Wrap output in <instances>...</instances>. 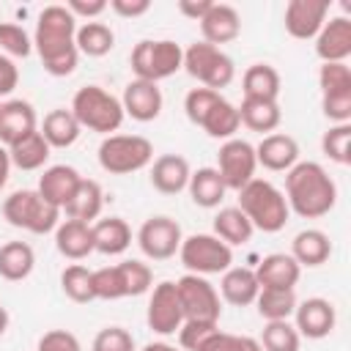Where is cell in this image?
I'll use <instances>...</instances> for the list:
<instances>
[{
    "label": "cell",
    "instance_id": "cell-27",
    "mask_svg": "<svg viewBox=\"0 0 351 351\" xmlns=\"http://www.w3.org/2000/svg\"><path fill=\"white\" fill-rule=\"evenodd\" d=\"M261 285H258V277L252 269L247 266H230L228 271H222V280H219V293L228 304L233 307H247L255 302Z\"/></svg>",
    "mask_w": 351,
    "mask_h": 351
},
{
    "label": "cell",
    "instance_id": "cell-38",
    "mask_svg": "<svg viewBox=\"0 0 351 351\" xmlns=\"http://www.w3.org/2000/svg\"><path fill=\"white\" fill-rule=\"evenodd\" d=\"M49 143L41 137V132L36 129L33 134H27V137H22L19 143H14L11 148H8V156H11V165L14 167H19V170H38V167H44L47 165V159H49Z\"/></svg>",
    "mask_w": 351,
    "mask_h": 351
},
{
    "label": "cell",
    "instance_id": "cell-49",
    "mask_svg": "<svg viewBox=\"0 0 351 351\" xmlns=\"http://www.w3.org/2000/svg\"><path fill=\"white\" fill-rule=\"evenodd\" d=\"M107 8H112L118 16H126V19H134V16H143L148 14L151 8V0H110Z\"/></svg>",
    "mask_w": 351,
    "mask_h": 351
},
{
    "label": "cell",
    "instance_id": "cell-20",
    "mask_svg": "<svg viewBox=\"0 0 351 351\" xmlns=\"http://www.w3.org/2000/svg\"><path fill=\"white\" fill-rule=\"evenodd\" d=\"M162 90L156 82H145V80H132L126 88H123V96H121V107L126 115H132L134 121L140 123H148L154 118H159L162 112Z\"/></svg>",
    "mask_w": 351,
    "mask_h": 351
},
{
    "label": "cell",
    "instance_id": "cell-37",
    "mask_svg": "<svg viewBox=\"0 0 351 351\" xmlns=\"http://www.w3.org/2000/svg\"><path fill=\"white\" fill-rule=\"evenodd\" d=\"M74 44H77V52H80V55L104 58V55L115 47V33H112V27L104 25V22H85V25L77 27Z\"/></svg>",
    "mask_w": 351,
    "mask_h": 351
},
{
    "label": "cell",
    "instance_id": "cell-46",
    "mask_svg": "<svg viewBox=\"0 0 351 351\" xmlns=\"http://www.w3.org/2000/svg\"><path fill=\"white\" fill-rule=\"evenodd\" d=\"M36 351H82V348H80V340L69 329H49L41 335Z\"/></svg>",
    "mask_w": 351,
    "mask_h": 351
},
{
    "label": "cell",
    "instance_id": "cell-30",
    "mask_svg": "<svg viewBox=\"0 0 351 351\" xmlns=\"http://www.w3.org/2000/svg\"><path fill=\"white\" fill-rule=\"evenodd\" d=\"M41 137L49 143V148H69L80 140L82 134V126L77 123L74 112L66 110V107H58V110H49L44 115V123H41Z\"/></svg>",
    "mask_w": 351,
    "mask_h": 351
},
{
    "label": "cell",
    "instance_id": "cell-36",
    "mask_svg": "<svg viewBox=\"0 0 351 351\" xmlns=\"http://www.w3.org/2000/svg\"><path fill=\"white\" fill-rule=\"evenodd\" d=\"M255 228L250 225V219L241 214L239 206H228V208H219L217 217H214V236L222 239L228 247H239V244H247L252 239Z\"/></svg>",
    "mask_w": 351,
    "mask_h": 351
},
{
    "label": "cell",
    "instance_id": "cell-3",
    "mask_svg": "<svg viewBox=\"0 0 351 351\" xmlns=\"http://www.w3.org/2000/svg\"><path fill=\"white\" fill-rule=\"evenodd\" d=\"M239 208L250 219V225L263 233L282 230L291 214L282 189H277L266 178H252L247 186L239 189Z\"/></svg>",
    "mask_w": 351,
    "mask_h": 351
},
{
    "label": "cell",
    "instance_id": "cell-48",
    "mask_svg": "<svg viewBox=\"0 0 351 351\" xmlns=\"http://www.w3.org/2000/svg\"><path fill=\"white\" fill-rule=\"evenodd\" d=\"M66 8L71 11V16H85L88 22H93V16L107 11V0H69Z\"/></svg>",
    "mask_w": 351,
    "mask_h": 351
},
{
    "label": "cell",
    "instance_id": "cell-15",
    "mask_svg": "<svg viewBox=\"0 0 351 351\" xmlns=\"http://www.w3.org/2000/svg\"><path fill=\"white\" fill-rule=\"evenodd\" d=\"M148 329L156 335H176L184 324V310L178 302V291L176 282L165 280L159 285H154L151 299H148V313H145Z\"/></svg>",
    "mask_w": 351,
    "mask_h": 351
},
{
    "label": "cell",
    "instance_id": "cell-14",
    "mask_svg": "<svg viewBox=\"0 0 351 351\" xmlns=\"http://www.w3.org/2000/svg\"><path fill=\"white\" fill-rule=\"evenodd\" d=\"M184 236H181V225L173 219V217H148L140 230H137V244L143 250L145 258L151 261H167L178 252Z\"/></svg>",
    "mask_w": 351,
    "mask_h": 351
},
{
    "label": "cell",
    "instance_id": "cell-2",
    "mask_svg": "<svg viewBox=\"0 0 351 351\" xmlns=\"http://www.w3.org/2000/svg\"><path fill=\"white\" fill-rule=\"evenodd\" d=\"M285 203L302 219H318L337 203V184L318 162H296L285 173Z\"/></svg>",
    "mask_w": 351,
    "mask_h": 351
},
{
    "label": "cell",
    "instance_id": "cell-10",
    "mask_svg": "<svg viewBox=\"0 0 351 351\" xmlns=\"http://www.w3.org/2000/svg\"><path fill=\"white\" fill-rule=\"evenodd\" d=\"M154 271L143 261H121L115 266H104L93 271V293L96 299H123L140 296L151 288Z\"/></svg>",
    "mask_w": 351,
    "mask_h": 351
},
{
    "label": "cell",
    "instance_id": "cell-4",
    "mask_svg": "<svg viewBox=\"0 0 351 351\" xmlns=\"http://www.w3.org/2000/svg\"><path fill=\"white\" fill-rule=\"evenodd\" d=\"M184 112L192 123H197L208 137L217 140H230L236 137L241 121H239V110L219 96L217 90L208 88H192L184 99Z\"/></svg>",
    "mask_w": 351,
    "mask_h": 351
},
{
    "label": "cell",
    "instance_id": "cell-19",
    "mask_svg": "<svg viewBox=\"0 0 351 351\" xmlns=\"http://www.w3.org/2000/svg\"><path fill=\"white\" fill-rule=\"evenodd\" d=\"M315 55L321 63H346L351 55V19L332 16L315 36Z\"/></svg>",
    "mask_w": 351,
    "mask_h": 351
},
{
    "label": "cell",
    "instance_id": "cell-12",
    "mask_svg": "<svg viewBox=\"0 0 351 351\" xmlns=\"http://www.w3.org/2000/svg\"><path fill=\"white\" fill-rule=\"evenodd\" d=\"M176 291L184 310V324H208V326L219 324V315H222L219 293L206 277L184 274L181 280H176Z\"/></svg>",
    "mask_w": 351,
    "mask_h": 351
},
{
    "label": "cell",
    "instance_id": "cell-35",
    "mask_svg": "<svg viewBox=\"0 0 351 351\" xmlns=\"http://www.w3.org/2000/svg\"><path fill=\"white\" fill-rule=\"evenodd\" d=\"M36 266V252L27 241H8L0 247V277L19 282L25 277H30Z\"/></svg>",
    "mask_w": 351,
    "mask_h": 351
},
{
    "label": "cell",
    "instance_id": "cell-17",
    "mask_svg": "<svg viewBox=\"0 0 351 351\" xmlns=\"http://www.w3.org/2000/svg\"><path fill=\"white\" fill-rule=\"evenodd\" d=\"M326 14H329L326 0H291L285 5L282 22H285L288 36H293L299 41H307V38L318 36V30L326 22Z\"/></svg>",
    "mask_w": 351,
    "mask_h": 351
},
{
    "label": "cell",
    "instance_id": "cell-44",
    "mask_svg": "<svg viewBox=\"0 0 351 351\" xmlns=\"http://www.w3.org/2000/svg\"><path fill=\"white\" fill-rule=\"evenodd\" d=\"M0 52L8 58H27L33 52V38L16 22H0Z\"/></svg>",
    "mask_w": 351,
    "mask_h": 351
},
{
    "label": "cell",
    "instance_id": "cell-41",
    "mask_svg": "<svg viewBox=\"0 0 351 351\" xmlns=\"http://www.w3.org/2000/svg\"><path fill=\"white\" fill-rule=\"evenodd\" d=\"M258 343L263 351H299L302 337L291 321H266Z\"/></svg>",
    "mask_w": 351,
    "mask_h": 351
},
{
    "label": "cell",
    "instance_id": "cell-32",
    "mask_svg": "<svg viewBox=\"0 0 351 351\" xmlns=\"http://www.w3.org/2000/svg\"><path fill=\"white\" fill-rule=\"evenodd\" d=\"M241 88H244V99H269L277 101L280 96V71L269 63H252L244 77H241Z\"/></svg>",
    "mask_w": 351,
    "mask_h": 351
},
{
    "label": "cell",
    "instance_id": "cell-23",
    "mask_svg": "<svg viewBox=\"0 0 351 351\" xmlns=\"http://www.w3.org/2000/svg\"><path fill=\"white\" fill-rule=\"evenodd\" d=\"M80 181H82V176L71 165H52L38 176V186L36 189L47 203H52L55 208L63 211V206L71 200V195L80 186Z\"/></svg>",
    "mask_w": 351,
    "mask_h": 351
},
{
    "label": "cell",
    "instance_id": "cell-43",
    "mask_svg": "<svg viewBox=\"0 0 351 351\" xmlns=\"http://www.w3.org/2000/svg\"><path fill=\"white\" fill-rule=\"evenodd\" d=\"M321 151L337 162V165H348L351 162V123H335L324 132L321 137Z\"/></svg>",
    "mask_w": 351,
    "mask_h": 351
},
{
    "label": "cell",
    "instance_id": "cell-7",
    "mask_svg": "<svg viewBox=\"0 0 351 351\" xmlns=\"http://www.w3.org/2000/svg\"><path fill=\"white\" fill-rule=\"evenodd\" d=\"M3 217L8 225L30 230V233H49L60 225V208L47 203L38 189H16L3 200Z\"/></svg>",
    "mask_w": 351,
    "mask_h": 351
},
{
    "label": "cell",
    "instance_id": "cell-50",
    "mask_svg": "<svg viewBox=\"0 0 351 351\" xmlns=\"http://www.w3.org/2000/svg\"><path fill=\"white\" fill-rule=\"evenodd\" d=\"M16 82H19V69H16V63H14L8 55L0 52V96H8V93L16 88Z\"/></svg>",
    "mask_w": 351,
    "mask_h": 351
},
{
    "label": "cell",
    "instance_id": "cell-52",
    "mask_svg": "<svg viewBox=\"0 0 351 351\" xmlns=\"http://www.w3.org/2000/svg\"><path fill=\"white\" fill-rule=\"evenodd\" d=\"M11 156H8V148L5 145H0V189L8 184V173H11Z\"/></svg>",
    "mask_w": 351,
    "mask_h": 351
},
{
    "label": "cell",
    "instance_id": "cell-33",
    "mask_svg": "<svg viewBox=\"0 0 351 351\" xmlns=\"http://www.w3.org/2000/svg\"><path fill=\"white\" fill-rule=\"evenodd\" d=\"M239 110V121L252 129V132H274L282 121V112H280V104L277 101H269V99H241V104L236 107Z\"/></svg>",
    "mask_w": 351,
    "mask_h": 351
},
{
    "label": "cell",
    "instance_id": "cell-24",
    "mask_svg": "<svg viewBox=\"0 0 351 351\" xmlns=\"http://www.w3.org/2000/svg\"><path fill=\"white\" fill-rule=\"evenodd\" d=\"M189 176H192V167L181 154H162L151 165V184L162 195L184 192L189 184Z\"/></svg>",
    "mask_w": 351,
    "mask_h": 351
},
{
    "label": "cell",
    "instance_id": "cell-26",
    "mask_svg": "<svg viewBox=\"0 0 351 351\" xmlns=\"http://www.w3.org/2000/svg\"><path fill=\"white\" fill-rule=\"evenodd\" d=\"M55 247L63 258L82 261L93 252V230L88 222L80 219H63L55 228Z\"/></svg>",
    "mask_w": 351,
    "mask_h": 351
},
{
    "label": "cell",
    "instance_id": "cell-54",
    "mask_svg": "<svg viewBox=\"0 0 351 351\" xmlns=\"http://www.w3.org/2000/svg\"><path fill=\"white\" fill-rule=\"evenodd\" d=\"M140 351H184V348H181V346L176 348V346H170V343H165V340H154V343L143 346Z\"/></svg>",
    "mask_w": 351,
    "mask_h": 351
},
{
    "label": "cell",
    "instance_id": "cell-6",
    "mask_svg": "<svg viewBox=\"0 0 351 351\" xmlns=\"http://www.w3.org/2000/svg\"><path fill=\"white\" fill-rule=\"evenodd\" d=\"M134 80L156 82L173 77L184 66V49L170 38H143L129 55Z\"/></svg>",
    "mask_w": 351,
    "mask_h": 351
},
{
    "label": "cell",
    "instance_id": "cell-13",
    "mask_svg": "<svg viewBox=\"0 0 351 351\" xmlns=\"http://www.w3.org/2000/svg\"><path fill=\"white\" fill-rule=\"evenodd\" d=\"M258 159H255V145H250L241 137H230L219 145L217 151V173L225 184V189L239 192L255 178Z\"/></svg>",
    "mask_w": 351,
    "mask_h": 351
},
{
    "label": "cell",
    "instance_id": "cell-31",
    "mask_svg": "<svg viewBox=\"0 0 351 351\" xmlns=\"http://www.w3.org/2000/svg\"><path fill=\"white\" fill-rule=\"evenodd\" d=\"M101 206H104V192H101L99 181L82 178L80 186L74 189L71 200L63 206V211H66L69 219H80V222H88L90 225L93 219H99Z\"/></svg>",
    "mask_w": 351,
    "mask_h": 351
},
{
    "label": "cell",
    "instance_id": "cell-39",
    "mask_svg": "<svg viewBox=\"0 0 351 351\" xmlns=\"http://www.w3.org/2000/svg\"><path fill=\"white\" fill-rule=\"evenodd\" d=\"M255 304L263 321H288L296 310V293L285 288H261Z\"/></svg>",
    "mask_w": 351,
    "mask_h": 351
},
{
    "label": "cell",
    "instance_id": "cell-11",
    "mask_svg": "<svg viewBox=\"0 0 351 351\" xmlns=\"http://www.w3.org/2000/svg\"><path fill=\"white\" fill-rule=\"evenodd\" d=\"M178 258L189 274H222L233 263V247H228L214 233H192L181 241Z\"/></svg>",
    "mask_w": 351,
    "mask_h": 351
},
{
    "label": "cell",
    "instance_id": "cell-47",
    "mask_svg": "<svg viewBox=\"0 0 351 351\" xmlns=\"http://www.w3.org/2000/svg\"><path fill=\"white\" fill-rule=\"evenodd\" d=\"M239 337H241V335L219 332V326H217V329H211V332L200 340V346H197L195 351H236V348H239Z\"/></svg>",
    "mask_w": 351,
    "mask_h": 351
},
{
    "label": "cell",
    "instance_id": "cell-18",
    "mask_svg": "<svg viewBox=\"0 0 351 351\" xmlns=\"http://www.w3.org/2000/svg\"><path fill=\"white\" fill-rule=\"evenodd\" d=\"M38 129V118L30 101L25 99H8L0 104V145L11 148L22 137L33 134Z\"/></svg>",
    "mask_w": 351,
    "mask_h": 351
},
{
    "label": "cell",
    "instance_id": "cell-53",
    "mask_svg": "<svg viewBox=\"0 0 351 351\" xmlns=\"http://www.w3.org/2000/svg\"><path fill=\"white\" fill-rule=\"evenodd\" d=\"M236 351H263V348H261V343H258L255 337L241 335V337H239V348H236Z\"/></svg>",
    "mask_w": 351,
    "mask_h": 351
},
{
    "label": "cell",
    "instance_id": "cell-28",
    "mask_svg": "<svg viewBox=\"0 0 351 351\" xmlns=\"http://www.w3.org/2000/svg\"><path fill=\"white\" fill-rule=\"evenodd\" d=\"M93 230V252L101 255H121L126 252V247L132 244V228L126 225L123 217H107V219H96L90 225Z\"/></svg>",
    "mask_w": 351,
    "mask_h": 351
},
{
    "label": "cell",
    "instance_id": "cell-29",
    "mask_svg": "<svg viewBox=\"0 0 351 351\" xmlns=\"http://www.w3.org/2000/svg\"><path fill=\"white\" fill-rule=\"evenodd\" d=\"M329 255H332V241L318 228L299 230L291 241V258L299 266H321V263L329 261Z\"/></svg>",
    "mask_w": 351,
    "mask_h": 351
},
{
    "label": "cell",
    "instance_id": "cell-5",
    "mask_svg": "<svg viewBox=\"0 0 351 351\" xmlns=\"http://www.w3.org/2000/svg\"><path fill=\"white\" fill-rule=\"evenodd\" d=\"M77 118V123L82 129L99 132L104 137H110L112 132L121 129L126 112L121 107V99H115L112 93H107L101 85H85L74 93L71 107H69Z\"/></svg>",
    "mask_w": 351,
    "mask_h": 351
},
{
    "label": "cell",
    "instance_id": "cell-25",
    "mask_svg": "<svg viewBox=\"0 0 351 351\" xmlns=\"http://www.w3.org/2000/svg\"><path fill=\"white\" fill-rule=\"evenodd\" d=\"M252 271H255L261 288H285V291H293L296 282H299V277H302V266L291 258V252H271Z\"/></svg>",
    "mask_w": 351,
    "mask_h": 351
},
{
    "label": "cell",
    "instance_id": "cell-42",
    "mask_svg": "<svg viewBox=\"0 0 351 351\" xmlns=\"http://www.w3.org/2000/svg\"><path fill=\"white\" fill-rule=\"evenodd\" d=\"M318 88H321V99L351 96V69L346 63H321Z\"/></svg>",
    "mask_w": 351,
    "mask_h": 351
},
{
    "label": "cell",
    "instance_id": "cell-16",
    "mask_svg": "<svg viewBox=\"0 0 351 351\" xmlns=\"http://www.w3.org/2000/svg\"><path fill=\"white\" fill-rule=\"evenodd\" d=\"M337 324V313L335 304L324 296H310L304 302H296L293 310V326L299 332V337L307 340H324L326 335H332Z\"/></svg>",
    "mask_w": 351,
    "mask_h": 351
},
{
    "label": "cell",
    "instance_id": "cell-34",
    "mask_svg": "<svg viewBox=\"0 0 351 351\" xmlns=\"http://www.w3.org/2000/svg\"><path fill=\"white\" fill-rule=\"evenodd\" d=\"M186 189H189L192 203L200 206V208H214V206H219L222 197H225V192H228L225 184H222V178H219V173H217V167H197V170L189 176Z\"/></svg>",
    "mask_w": 351,
    "mask_h": 351
},
{
    "label": "cell",
    "instance_id": "cell-45",
    "mask_svg": "<svg viewBox=\"0 0 351 351\" xmlns=\"http://www.w3.org/2000/svg\"><path fill=\"white\" fill-rule=\"evenodd\" d=\"M90 351H134V337L123 326H104L93 337Z\"/></svg>",
    "mask_w": 351,
    "mask_h": 351
},
{
    "label": "cell",
    "instance_id": "cell-22",
    "mask_svg": "<svg viewBox=\"0 0 351 351\" xmlns=\"http://www.w3.org/2000/svg\"><path fill=\"white\" fill-rule=\"evenodd\" d=\"M200 33H203V41L211 44V47L228 44V41L239 38V33H241V16L228 3H211V8L206 11V16L200 19Z\"/></svg>",
    "mask_w": 351,
    "mask_h": 351
},
{
    "label": "cell",
    "instance_id": "cell-8",
    "mask_svg": "<svg viewBox=\"0 0 351 351\" xmlns=\"http://www.w3.org/2000/svg\"><path fill=\"white\" fill-rule=\"evenodd\" d=\"M154 162V145L143 134H110L99 145V165L104 173L129 176Z\"/></svg>",
    "mask_w": 351,
    "mask_h": 351
},
{
    "label": "cell",
    "instance_id": "cell-55",
    "mask_svg": "<svg viewBox=\"0 0 351 351\" xmlns=\"http://www.w3.org/2000/svg\"><path fill=\"white\" fill-rule=\"evenodd\" d=\"M5 329H8V310L0 304V337L5 335Z\"/></svg>",
    "mask_w": 351,
    "mask_h": 351
},
{
    "label": "cell",
    "instance_id": "cell-21",
    "mask_svg": "<svg viewBox=\"0 0 351 351\" xmlns=\"http://www.w3.org/2000/svg\"><path fill=\"white\" fill-rule=\"evenodd\" d=\"M255 159L266 170H274V173L285 170L288 173L299 162V143L285 132L263 134V140L255 145Z\"/></svg>",
    "mask_w": 351,
    "mask_h": 351
},
{
    "label": "cell",
    "instance_id": "cell-9",
    "mask_svg": "<svg viewBox=\"0 0 351 351\" xmlns=\"http://www.w3.org/2000/svg\"><path fill=\"white\" fill-rule=\"evenodd\" d=\"M192 80H197L208 90H222L236 77V63L230 55H225L219 47H211L206 41H195L184 49V66Z\"/></svg>",
    "mask_w": 351,
    "mask_h": 351
},
{
    "label": "cell",
    "instance_id": "cell-1",
    "mask_svg": "<svg viewBox=\"0 0 351 351\" xmlns=\"http://www.w3.org/2000/svg\"><path fill=\"white\" fill-rule=\"evenodd\" d=\"M77 19L66 5H47L38 14L36 33H33V49L41 58V66L52 77H69L77 69L80 52L74 44Z\"/></svg>",
    "mask_w": 351,
    "mask_h": 351
},
{
    "label": "cell",
    "instance_id": "cell-51",
    "mask_svg": "<svg viewBox=\"0 0 351 351\" xmlns=\"http://www.w3.org/2000/svg\"><path fill=\"white\" fill-rule=\"evenodd\" d=\"M208 8H211V0H178V11L195 22H200Z\"/></svg>",
    "mask_w": 351,
    "mask_h": 351
},
{
    "label": "cell",
    "instance_id": "cell-40",
    "mask_svg": "<svg viewBox=\"0 0 351 351\" xmlns=\"http://www.w3.org/2000/svg\"><path fill=\"white\" fill-rule=\"evenodd\" d=\"M60 288L77 304H85V302H93L96 299V293H93V271L88 266H82V263H71V266L63 269Z\"/></svg>",
    "mask_w": 351,
    "mask_h": 351
}]
</instances>
